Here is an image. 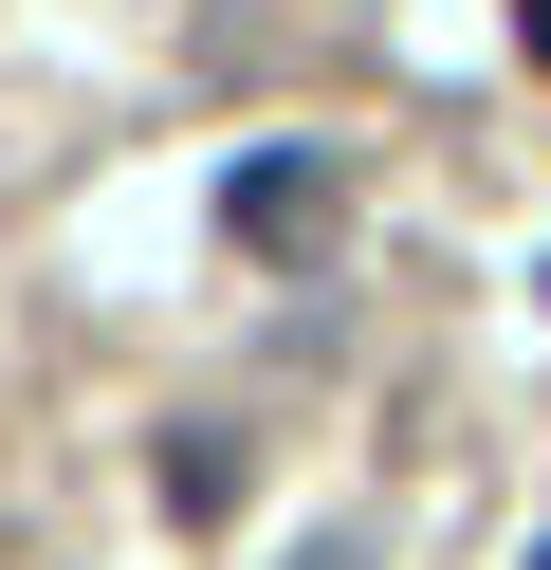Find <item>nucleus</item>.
<instances>
[{
  "label": "nucleus",
  "mask_w": 551,
  "mask_h": 570,
  "mask_svg": "<svg viewBox=\"0 0 551 570\" xmlns=\"http://www.w3.org/2000/svg\"><path fill=\"white\" fill-rule=\"evenodd\" d=\"M514 56H533V75H551V0H514Z\"/></svg>",
  "instance_id": "obj_3"
},
{
  "label": "nucleus",
  "mask_w": 551,
  "mask_h": 570,
  "mask_svg": "<svg viewBox=\"0 0 551 570\" xmlns=\"http://www.w3.org/2000/svg\"><path fill=\"white\" fill-rule=\"evenodd\" d=\"M220 222H239L257 258H313V239H331V166H313V148H239V185H220Z\"/></svg>",
  "instance_id": "obj_1"
},
{
  "label": "nucleus",
  "mask_w": 551,
  "mask_h": 570,
  "mask_svg": "<svg viewBox=\"0 0 551 570\" xmlns=\"http://www.w3.org/2000/svg\"><path fill=\"white\" fill-rule=\"evenodd\" d=\"M533 570H551V533H533Z\"/></svg>",
  "instance_id": "obj_4"
},
{
  "label": "nucleus",
  "mask_w": 551,
  "mask_h": 570,
  "mask_svg": "<svg viewBox=\"0 0 551 570\" xmlns=\"http://www.w3.org/2000/svg\"><path fill=\"white\" fill-rule=\"evenodd\" d=\"M166 497H184V515H220V497H239V442H220V423H184V442H166Z\"/></svg>",
  "instance_id": "obj_2"
}]
</instances>
